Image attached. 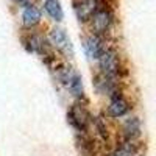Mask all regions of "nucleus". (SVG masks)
<instances>
[{"mask_svg":"<svg viewBox=\"0 0 156 156\" xmlns=\"http://www.w3.org/2000/svg\"><path fill=\"white\" fill-rule=\"evenodd\" d=\"M16 3H19V5H23V6H27L28 5V0H14Z\"/></svg>","mask_w":156,"mask_h":156,"instance_id":"4468645a","label":"nucleus"},{"mask_svg":"<svg viewBox=\"0 0 156 156\" xmlns=\"http://www.w3.org/2000/svg\"><path fill=\"white\" fill-rule=\"evenodd\" d=\"M98 64H100L101 73H105L111 78H114L120 70L119 56H117V51L112 48H105V51L98 58Z\"/></svg>","mask_w":156,"mask_h":156,"instance_id":"f257e3e1","label":"nucleus"},{"mask_svg":"<svg viewBox=\"0 0 156 156\" xmlns=\"http://www.w3.org/2000/svg\"><path fill=\"white\" fill-rule=\"evenodd\" d=\"M98 8H101V0H76L75 2L76 17L81 22L89 20Z\"/></svg>","mask_w":156,"mask_h":156,"instance_id":"20e7f679","label":"nucleus"},{"mask_svg":"<svg viewBox=\"0 0 156 156\" xmlns=\"http://www.w3.org/2000/svg\"><path fill=\"white\" fill-rule=\"evenodd\" d=\"M50 41L53 44L59 51H62L64 55H73V48H72V44H70V39L67 37L66 31L62 28H53L50 31Z\"/></svg>","mask_w":156,"mask_h":156,"instance_id":"39448f33","label":"nucleus"},{"mask_svg":"<svg viewBox=\"0 0 156 156\" xmlns=\"http://www.w3.org/2000/svg\"><path fill=\"white\" fill-rule=\"evenodd\" d=\"M94 84L97 87V90L100 94H108V95H112L115 94V83H114V78L105 75V73H98L95 78H94Z\"/></svg>","mask_w":156,"mask_h":156,"instance_id":"6e6552de","label":"nucleus"},{"mask_svg":"<svg viewBox=\"0 0 156 156\" xmlns=\"http://www.w3.org/2000/svg\"><path fill=\"white\" fill-rule=\"evenodd\" d=\"M44 8H45V11L48 12V16L51 19H55L58 22L62 20L64 14H62V8H61L58 0H45V2H44Z\"/></svg>","mask_w":156,"mask_h":156,"instance_id":"f8f14e48","label":"nucleus"},{"mask_svg":"<svg viewBox=\"0 0 156 156\" xmlns=\"http://www.w3.org/2000/svg\"><path fill=\"white\" fill-rule=\"evenodd\" d=\"M129 109V105L128 101L119 94L115 92L111 95V101H109V106H108V115L111 117H122L128 112Z\"/></svg>","mask_w":156,"mask_h":156,"instance_id":"423d86ee","label":"nucleus"},{"mask_svg":"<svg viewBox=\"0 0 156 156\" xmlns=\"http://www.w3.org/2000/svg\"><path fill=\"white\" fill-rule=\"evenodd\" d=\"M23 42L30 51H36V53H41V55H44L47 51V41L39 34L28 36V39H23Z\"/></svg>","mask_w":156,"mask_h":156,"instance_id":"9d476101","label":"nucleus"},{"mask_svg":"<svg viewBox=\"0 0 156 156\" xmlns=\"http://www.w3.org/2000/svg\"><path fill=\"white\" fill-rule=\"evenodd\" d=\"M90 20H92V30L98 36V34L109 30L111 23H112V14H111V11L106 9V8H98L92 14Z\"/></svg>","mask_w":156,"mask_h":156,"instance_id":"7ed1b4c3","label":"nucleus"},{"mask_svg":"<svg viewBox=\"0 0 156 156\" xmlns=\"http://www.w3.org/2000/svg\"><path fill=\"white\" fill-rule=\"evenodd\" d=\"M123 134L128 142H133L140 136V120L137 117H131L123 123Z\"/></svg>","mask_w":156,"mask_h":156,"instance_id":"1a4fd4ad","label":"nucleus"},{"mask_svg":"<svg viewBox=\"0 0 156 156\" xmlns=\"http://www.w3.org/2000/svg\"><path fill=\"white\" fill-rule=\"evenodd\" d=\"M22 20L27 27H34L41 20V11H39L34 5H27L22 12Z\"/></svg>","mask_w":156,"mask_h":156,"instance_id":"9b49d317","label":"nucleus"},{"mask_svg":"<svg viewBox=\"0 0 156 156\" xmlns=\"http://www.w3.org/2000/svg\"><path fill=\"white\" fill-rule=\"evenodd\" d=\"M67 119H69L70 125L76 129V131L84 133L86 128H87V123H89L90 115H89V112L84 109V106H81V105H73V106L69 109V112H67Z\"/></svg>","mask_w":156,"mask_h":156,"instance_id":"f03ea898","label":"nucleus"},{"mask_svg":"<svg viewBox=\"0 0 156 156\" xmlns=\"http://www.w3.org/2000/svg\"><path fill=\"white\" fill-rule=\"evenodd\" d=\"M67 87L70 89V92H72L75 97H78V98H81V97L84 95L81 76L78 75V73H75V72H73V75L70 76V80H69V83H67Z\"/></svg>","mask_w":156,"mask_h":156,"instance_id":"ddd939ff","label":"nucleus"},{"mask_svg":"<svg viewBox=\"0 0 156 156\" xmlns=\"http://www.w3.org/2000/svg\"><path fill=\"white\" fill-rule=\"evenodd\" d=\"M105 44H103L101 41V37L97 36V34H92V36H89L84 39V50H86V53L89 58H92V59H98L100 55L105 51Z\"/></svg>","mask_w":156,"mask_h":156,"instance_id":"0eeeda50","label":"nucleus"}]
</instances>
